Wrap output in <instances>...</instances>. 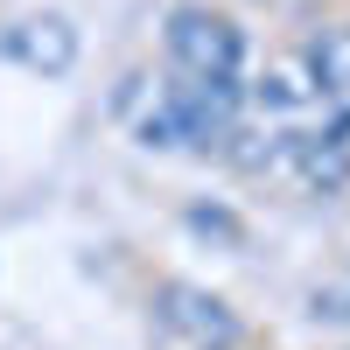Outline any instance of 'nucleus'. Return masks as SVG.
I'll list each match as a JSON object with an SVG mask.
<instances>
[{
    "label": "nucleus",
    "mask_w": 350,
    "mask_h": 350,
    "mask_svg": "<svg viewBox=\"0 0 350 350\" xmlns=\"http://www.w3.org/2000/svg\"><path fill=\"white\" fill-rule=\"evenodd\" d=\"M315 315H329V323H350V273L336 287H315Z\"/></svg>",
    "instance_id": "423d86ee"
},
{
    "label": "nucleus",
    "mask_w": 350,
    "mask_h": 350,
    "mask_svg": "<svg viewBox=\"0 0 350 350\" xmlns=\"http://www.w3.org/2000/svg\"><path fill=\"white\" fill-rule=\"evenodd\" d=\"M168 64H175V77H239L245 36L211 8H175L168 14Z\"/></svg>",
    "instance_id": "f257e3e1"
},
{
    "label": "nucleus",
    "mask_w": 350,
    "mask_h": 350,
    "mask_svg": "<svg viewBox=\"0 0 350 350\" xmlns=\"http://www.w3.org/2000/svg\"><path fill=\"white\" fill-rule=\"evenodd\" d=\"M308 77L323 98H350V28H323L308 49Z\"/></svg>",
    "instance_id": "20e7f679"
},
{
    "label": "nucleus",
    "mask_w": 350,
    "mask_h": 350,
    "mask_svg": "<svg viewBox=\"0 0 350 350\" xmlns=\"http://www.w3.org/2000/svg\"><path fill=\"white\" fill-rule=\"evenodd\" d=\"M308 92H315V84H301L295 70H267V77H259V105H267V112H301Z\"/></svg>",
    "instance_id": "39448f33"
},
{
    "label": "nucleus",
    "mask_w": 350,
    "mask_h": 350,
    "mask_svg": "<svg viewBox=\"0 0 350 350\" xmlns=\"http://www.w3.org/2000/svg\"><path fill=\"white\" fill-rule=\"evenodd\" d=\"M0 49L36 77H64L77 64V28L70 14H21L14 28H0Z\"/></svg>",
    "instance_id": "f03ea898"
},
{
    "label": "nucleus",
    "mask_w": 350,
    "mask_h": 350,
    "mask_svg": "<svg viewBox=\"0 0 350 350\" xmlns=\"http://www.w3.org/2000/svg\"><path fill=\"white\" fill-rule=\"evenodd\" d=\"M154 301H161V323H168L175 336H203V343H231V336H239V315H231L217 295H203V287L168 280Z\"/></svg>",
    "instance_id": "7ed1b4c3"
}]
</instances>
